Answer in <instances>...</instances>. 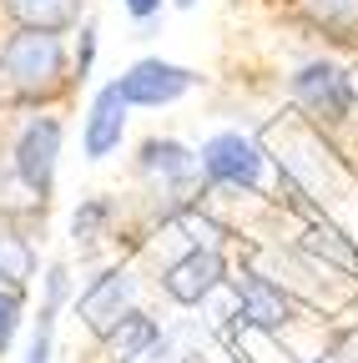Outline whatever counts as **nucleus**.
I'll use <instances>...</instances> for the list:
<instances>
[{"mask_svg":"<svg viewBox=\"0 0 358 363\" xmlns=\"http://www.w3.org/2000/svg\"><path fill=\"white\" fill-rule=\"evenodd\" d=\"M0 91L16 106H46L71 91V45L56 30H11L0 40Z\"/></svg>","mask_w":358,"mask_h":363,"instance_id":"nucleus-1","label":"nucleus"},{"mask_svg":"<svg viewBox=\"0 0 358 363\" xmlns=\"http://www.w3.org/2000/svg\"><path fill=\"white\" fill-rule=\"evenodd\" d=\"M288 96L298 106V116L318 131H333L343 126L353 111H358V81L343 61L333 56H303L293 71H288Z\"/></svg>","mask_w":358,"mask_h":363,"instance_id":"nucleus-2","label":"nucleus"},{"mask_svg":"<svg viewBox=\"0 0 358 363\" xmlns=\"http://www.w3.org/2000/svg\"><path fill=\"white\" fill-rule=\"evenodd\" d=\"M197 167H202V187H217V192H247L257 197L267 187V172H273V157H267L262 136L252 131H212L207 142L197 147Z\"/></svg>","mask_w":358,"mask_h":363,"instance_id":"nucleus-3","label":"nucleus"},{"mask_svg":"<svg viewBox=\"0 0 358 363\" xmlns=\"http://www.w3.org/2000/svg\"><path fill=\"white\" fill-rule=\"evenodd\" d=\"M137 177L152 187V197H167V222L202 202V167H197V147L177 142V136H147L137 147Z\"/></svg>","mask_w":358,"mask_h":363,"instance_id":"nucleus-4","label":"nucleus"},{"mask_svg":"<svg viewBox=\"0 0 358 363\" xmlns=\"http://www.w3.org/2000/svg\"><path fill=\"white\" fill-rule=\"evenodd\" d=\"M61 116L51 111H30L21 126H16V142H11V177L21 187L46 207L51 192H56V167H61Z\"/></svg>","mask_w":358,"mask_h":363,"instance_id":"nucleus-5","label":"nucleus"},{"mask_svg":"<svg viewBox=\"0 0 358 363\" xmlns=\"http://www.w3.org/2000/svg\"><path fill=\"white\" fill-rule=\"evenodd\" d=\"M202 86V76L182 61H162V56H142L131 61L121 76H116V91L131 111H162V106H177L182 96Z\"/></svg>","mask_w":358,"mask_h":363,"instance_id":"nucleus-6","label":"nucleus"},{"mask_svg":"<svg viewBox=\"0 0 358 363\" xmlns=\"http://www.w3.org/2000/svg\"><path fill=\"white\" fill-rule=\"evenodd\" d=\"M137 308V278L131 267H101L96 278H86V288L76 293V318L96 338H111V328Z\"/></svg>","mask_w":358,"mask_h":363,"instance_id":"nucleus-7","label":"nucleus"},{"mask_svg":"<svg viewBox=\"0 0 358 363\" xmlns=\"http://www.w3.org/2000/svg\"><path fill=\"white\" fill-rule=\"evenodd\" d=\"M222 283H228V257H222V247H187L162 272V293L172 303H182V308H202Z\"/></svg>","mask_w":358,"mask_h":363,"instance_id":"nucleus-8","label":"nucleus"},{"mask_svg":"<svg viewBox=\"0 0 358 363\" xmlns=\"http://www.w3.org/2000/svg\"><path fill=\"white\" fill-rule=\"evenodd\" d=\"M126 121H131V106L121 101L116 81L96 86L91 101H86V116H81V152H86V162H106L111 152H121Z\"/></svg>","mask_w":358,"mask_h":363,"instance_id":"nucleus-9","label":"nucleus"},{"mask_svg":"<svg viewBox=\"0 0 358 363\" xmlns=\"http://www.w3.org/2000/svg\"><path fill=\"white\" fill-rule=\"evenodd\" d=\"M233 288H237V323L242 328H262V333H283L288 323H293V298H288V288L278 283V278H267V272H257V267H247L242 278H233Z\"/></svg>","mask_w":358,"mask_h":363,"instance_id":"nucleus-10","label":"nucleus"},{"mask_svg":"<svg viewBox=\"0 0 358 363\" xmlns=\"http://www.w3.org/2000/svg\"><path fill=\"white\" fill-rule=\"evenodd\" d=\"M0 16L11 30H76L81 26V0H0Z\"/></svg>","mask_w":358,"mask_h":363,"instance_id":"nucleus-11","label":"nucleus"},{"mask_svg":"<svg viewBox=\"0 0 358 363\" xmlns=\"http://www.w3.org/2000/svg\"><path fill=\"white\" fill-rule=\"evenodd\" d=\"M71 298V272L56 262L46 267V303H40V318H35V333H30V348H26V363H51V348H56V318Z\"/></svg>","mask_w":358,"mask_h":363,"instance_id":"nucleus-12","label":"nucleus"},{"mask_svg":"<svg viewBox=\"0 0 358 363\" xmlns=\"http://www.w3.org/2000/svg\"><path fill=\"white\" fill-rule=\"evenodd\" d=\"M298 252H303L313 267L323 262V267H338V272H358V242H353V238H343L333 222H318V217L303 227Z\"/></svg>","mask_w":358,"mask_h":363,"instance_id":"nucleus-13","label":"nucleus"},{"mask_svg":"<svg viewBox=\"0 0 358 363\" xmlns=\"http://www.w3.org/2000/svg\"><path fill=\"white\" fill-rule=\"evenodd\" d=\"M308 30H318L338 45H358V0H293Z\"/></svg>","mask_w":358,"mask_h":363,"instance_id":"nucleus-14","label":"nucleus"},{"mask_svg":"<svg viewBox=\"0 0 358 363\" xmlns=\"http://www.w3.org/2000/svg\"><path fill=\"white\" fill-rule=\"evenodd\" d=\"M162 338V323H157V318L152 313H142V308H131L126 318H121V323L111 328V353H116V363H131V358H142L152 343Z\"/></svg>","mask_w":358,"mask_h":363,"instance_id":"nucleus-15","label":"nucleus"},{"mask_svg":"<svg viewBox=\"0 0 358 363\" xmlns=\"http://www.w3.org/2000/svg\"><path fill=\"white\" fill-rule=\"evenodd\" d=\"M111 222H116V202L111 197H81V207L71 212V242L81 252H91L111 233Z\"/></svg>","mask_w":358,"mask_h":363,"instance_id":"nucleus-16","label":"nucleus"},{"mask_svg":"<svg viewBox=\"0 0 358 363\" xmlns=\"http://www.w3.org/2000/svg\"><path fill=\"white\" fill-rule=\"evenodd\" d=\"M35 278V252L21 233H0V288L26 293V283Z\"/></svg>","mask_w":358,"mask_h":363,"instance_id":"nucleus-17","label":"nucleus"},{"mask_svg":"<svg viewBox=\"0 0 358 363\" xmlns=\"http://www.w3.org/2000/svg\"><path fill=\"white\" fill-rule=\"evenodd\" d=\"M96 51H101V30H96L91 16H86L81 30H76V45H71V86H86L96 76Z\"/></svg>","mask_w":358,"mask_h":363,"instance_id":"nucleus-18","label":"nucleus"},{"mask_svg":"<svg viewBox=\"0 0 358 363\" xmlns=\"http://www.w3.org/2000/svg\"><path fill=\"white\" fill-rule=\"evenodd\" d=\"M21 323H26V298H21L16 288H0V358L11 353Z\"/></svg>","mask_w":358,"mask_h":363,"instance_id":"nucleus-19","label":"nucleus"},{"mask_svg":"<svg viewBox=\"0 0 358 363\" xmlns=\"http://www.w3.org/2000/svg\"><path fill=\"white\" fill-rule=\"evenodd\" d=\"M121 11H126V21L142 30V40L157 30V21H162V11H167V0H121Z\"/></svg>","mask_w":358,"mask_h":363,"instance_id":"nucleus-20","label":"nucleus"},{"mask_svg":"<svg viewBox=\"0 0 358 363\" xmlns=\"http://www.w3.org/2000/svg\"><path fill=\"white\" fill-rule=\"evenodd\" d=\"M172 6H177V11H197V6H202V0H172Z\"/></svg>","mask_w":358,"mask_h":363,"instance_id":"nucleus-21","label":"nucleus"}]
</instances>
